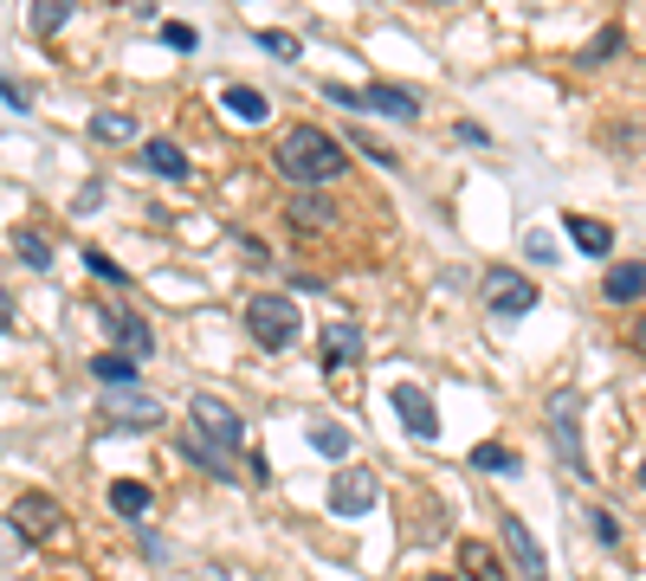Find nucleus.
<instances>
[{"label":"nucleus","mask_w":646,"mask_h":581,"mask_svg":"<svg viewBox=\"0 0 646 581\" xmlns=\"http://www.w3.org/2000/svg\"><path fill=\"white\" fill-rule=\"evenodd\" d=\"M278 175L285 181H298V188H324V181H337L342 168H349V149H342L330 129H317V123H291L285 136H278Z\"/></svg>","instance_id":"obj_1"},{"label":"nucleus","mask_w":646,"mask_h":581,"mask_svg":"<svg viewBox=\"0 0 646 581\" xmlns=\"http://www.w3.org/2000/svg\"><path fill=\"white\" fill-rule=\"evenodd\" d=\"M324 97L342 104V111L356 116H394V123H420V97L414 91H401V84H324Z\"/></svg>","instance_id":"obj_2"},{"label":"nucleus","mask_w":646,"mask_h":581,"mask_svg":"<svg viewBox=\"0 0 646 581\" xmlns=\"http://www.w3.org/2000/svg\"><path fill=\"white\" fill-rule=\"evenodd\" d=\"M246 330H253V343L259 349H291L298 343V330H305V317H298V304L285 298V291H259L253 304H246Z\"/></svg>","instance_id":"obj_3"},{"label":"nucleus","mask_w":646,"mask_h":581,"mask_svg":"<svg viewBox=\"0 0 646 581\" xmlns=\"http://www.w3.org/2000/svg\"><path fill=\"white\" fill-rule=\"evenodd\" d=\"M188 426L207 439V446H221L227 459H239V453H246V421L233 414L221 394H194V401H188Z\"/></svg>","instance_id":"obj_4"},{"label":"nucleus","mask_w":646,"mask_h":581,"mask_svg":"<svg viewBox=\"0 0 646 581\" xmlns=\"http://www.w3.org/2000/svg\"><path fill=\"white\" fill-rule=\"evenodd\" d=\"M550 439H556V453H563V465H570L575 478H595V465L582 453V401H575L570 387L550 394Z\"/></svg>","instance_id":"obj_5"},{"label":"nucleus","mask_w":646,"mask_h":581,"mask_svg":"<svg viewBox=\"0 0 646 581\" xmlns=\"http://www.w3.org/2000/svg\"><path fill=\"white\" fill-rule=\"evenodd\" d=\"M479 298L492 304V317H531L536 310V278H524V271H511V266H492L485 278H479Z\"/></svg>","instance_id":"obj_6"},{"label":"nucleus","mask_w":646,"mask_h":581,"mask_svg":"<svg viewBox=\"0 0 646 581\" xmlns=\"http://www.w3.org/2000/svg\"><path fill=\"white\" fill-rule=\"evenodd\" d=\"M98 317H104V330H111L116 355H130V362H150L155 355V330L130 304H98Z\"/></svg>","instance_id":"obj_7"},{"label":"nucleus","mask_w":646,"mask_h":581,"mask_svg":"<svg viewBox=\"0 0 646 581\" xmlns=\"http://www.w3.org/2000/svg\"><path fill=\"white\" fill-rule=\"evenodd\" d=\"M376 498H381V485L369 465H342L337 478H330V510L337 517H362V510H376Z\"/></svg>","instance_id":"obj_8"},{"label":"nucleus","mask_w":646,"mask_h":581,"mask_svg":"<svg viewBox=\"0 0 646 581\" xmlns=\"http://www.w3.org/2000/svg\"><path fill=\"white\" fill-rule=\"evenodd\" d=\"M111 414H104V426H162L168 421V407L155 401V394H136V387H111V401H104Z\"/></svg>","instance_id":"obj_9"},{"label":"nucleus","mask_w":646,"mask_h":581,"mask_svg":"<svg viewBox=\"0 0 646 581\" xmlns=\"http://www.w3.org/2000/svg\"><path fill=\"white\" fill-rule=\"evenodd\" d=\"M504 549H511V562H517V575H524V581H550V562H543L531 523H524L517 510H504Z\"/></svg>","instance_id":"obj_10"},{"label":"nucleus","mask_w":646,"mask_h":581,"mask_svg":"<svg viewBox=\"0 0 646 581\" xmlns=\"http://www.w3.org/2000/svg\"><path fill=\"white\" fill-rule=\"evenodd\" d=\"M394 407H401V426L414 433V439H440V414H433V394L414 382L394 387Z\"/></svg>","instance_id":"obj_11"},{"label":"nucleus","mask_w":646,"mask_h":581,"mask_svg":"<svg viewBox=\"0 0 646 581\" xmlns=\"http://www.w3.org/2000/svg\"><path fill=\"white\" fill-rule=\"evenodd\" d=\"M13 530L27 542H45L52 530H59V504L45 498V491H27V498L13 504Z\"/></svg>","instance_id":"obj_12"},{"label":"nucleus","mask_w":646,"mask_h":581,"mask_svg":"<svg viewBox=\"0 0 646 581\" xmlns=\"http://www.w3.org/2000/svg\"><path fill=\"white\" fill-rule=\"evenodd\" d=\"M317 362L337 375V369H349V362H362V330L356 323H330L324 336H317Z\"/></svg>","instance_id":"obj_13"},{"label":"nucleus","mask_w":646,"mask_h":581,"mask_svg":"<svg viewBox=\"0 0 646 581\" xmlns=\"http://www.w3.org/2000/svg\"><path fill=\"white\" fill-rule=\"evenodd\" d=\"M602 298H608V304H640L646 298V266L640 259H621V266L602 271Z\"/></svg>","instance_id":"obj_14"},{"label":"nucleus","mask_w":646,"mask_h":581,"mask_svg":"<svg viewBox=\"0 0 646 581\" xmlns=\"http://www.w3.org/2000/svg\"><path fill=\"white\" fill-rule=\"evenodd\" d=\"M150 504H155V491L143 485V478H116V485H111V510L123 517V523H143V517H150Z\"/></svg>","instance_id":"obj_15"},{"label":"nucleus","mask_w":646,"mask_h":581,"mask_svg":"<svg viewBox=\"0 0 646 581\" xmlns=\"http://www.w3.org/2000/svg\"><path fill=\"white\" fill-rule=\"evenodd\" d=\"M459 562H465V581H511L504 575V562H498V549L492 542H479V537L459 542Z\"/></svg>","instance_id":"obj_16"},{"label":"nucleus","mask_w":646,"mask_h":581,"mask_svg":"<svg viewBox=\"0 0 646 581\" xmlns=\"http://www.w3.org/2000/svg\"><path fill=\"white\" fill-rule=\"evenodd\" d=\"M570 239L588 252V259H608L614 252V232L602 227V220H588V214H570Z\"/></svg>","instance_id":"obj_17"},{"label":"nucleus","mask_w":646,"mask_h":581,"mask_svg":"<svg viewBox=\"0 0 646 581\" xmlns=\"http://www.w3.org/2000/svg\"><path fill=\"white\" fill-rule=\"evenodd\" d=\"M13 252H20L33 271H52V259H59V252H52V239H45L39 227H13Z\"/></svg>","instance_id":"obj_18"},{"label":"nucleus","mask_w":646,"mask_h":581,"mask_svg":"<svg viewBox=\"0 0 646 581\" xmlns=\"http://www.w3.org/2000/svg\"><path fill=\"white\" fill-rule=\"evenodd\" d=\"M143 162H150L162 181H188V155L175 149V143H162V136H155L150 149H143Z\"/></svg>","instance_id":"obj_19"},{"label":"nucleus","mask_w":646,"mask_h":581,"mask_svg":"<svg viewBox=\"0 0 646 581\" xmlns=\"http://www.w3.org/2000/svg\"><path fill=\"white\" fill-rule=\"evenodd\" d=\"M91 375H98L104 387H130L136 375H143V362H130V355H116L111 349V355H91Z\"/></svg>","instance_id":"obj_20"},{"label":"nucleus","mask_w":646,"mask_h":581,"mask_svg":"<svg viewBox=\"0 0 646 581\" xmlns=\"http://www.w3.org/2000/svg\"><path fill=\"white\" fill-rule=\"evenodd\" d=\"M221 104H227V116H239V123H266V111H271L253 84H227V97H221Z\"/></svg>","instance_id":"obj_21"},{"label":"nucleus","mask_w":646,"mask_h":581,"mask_svg":"<svg viewBox=\"0 0 646 581\" xmlns=\"http://www.w3.org/2000/svg\"><path fill=\"white\" fill-rule=\"evenodd\" d=\"M182 453H188L194 465H207L214 478H233V459H227V453H221V446H207V439H201L194 426H188V433H182Z\"/></svg>","instance_id":"obj_22"},{"label":"nucleus","mask_w":646,"mask_h":581,"mask_svg":"<svg viewBox=\"0 0 646 581\" xmlns=\"http://www.w3.org/2000/svg\"><path fill=\"white\" fill-rule=\"evenodd\" d=\"M91 136H98V143H136V116L130 111H98L91 116Z\"/></svg>","instance_id":"obj_23"},{"label":"nucleus","mask_w":646,"mask_h":581,"mask_svg":"<svg viewBox=\"0 0 646 581\" xmlns=\"http://www.w3.org/2000/svg\"><path fill=\"white\" fill-rule=\"evenodd\" d=\"M291 220H298V227H330V220H337V207H330L317 188H305L298 200H291Z\"/></svg>","instance_id":"obj_24"},{"label":"nucleus","mask_w":646,"mask_h":581,"mask_svg":"<svg viewBox=\"0 0 646 581\" xmlns=\"http://www.w3.org/2000/svg\"><path fill=\"white\" fill-rule=\"evenodd\" d=\"M310 446L324 453V459H349V433L337 421H310Z\"/></svg>","instance_id":"obj_25"},{"label":"nucleus","mask_w":646,"mask_h":581,"mask_svg":"<svg viewBox=\"0 0 646 581\" xmlns=\"http://www.w3.org/2000/svg\"><path fill=\"white\" fill-rule=\"evenodd\" d=\"M465 459L479 465V471H498V478H504V471H517V453H511V446H498V439H485V446H472Z\"/></svg>","instance_id":"obj_26"},{"label":"nucleus","mask_w":646,"mask_h":581,"mask_svg":"<svg viewBox=\"0 0 646 581\" xmlns=\"http://www.w3.org/2000/svg\"><path fill=\"white\" fill-rule=\"evenodd\" d=\"M72 20V0H33V33L45 39V33H59Z\"/></svg>","instance_id":"obj_27"},{"label":"nucleus","mask_w":646,"mask_h":581,"mask_svg":"<svg viewBox=\"0 0 646 581\" xmlns=\"http://www.w3.org/2000/svg\"><path fill=\"white\" fill-rule=\"evenodd\" d=\"M621 45H627V39H621V27H602V33H595V45H582V65H602V59H608V52H621Z\"/></svg>","instance_id":"obj_28"},{"label":"nucleus","mask_w":646,"mask_h":581,"mask_svg":"<svg viewBox=\"0 0 646 581\" xmlns=\"http://www.w3.org/2000/svg\"><path fill=\"white\" fill-rule=\"evenodd\" d=\"M524 259H531V266H556L563 252H556V239H550V232H524Z\"/></svg>","instance_id":"obj_29"},{"label":"nucleus","mask_w":646,"mask_h":581,"mask_svg":"<svg viewBox=\"0 0 646 581\" xmlns=\"http://www.w3.org/2000/svg\"><path fill=\"white\" fill-rule=\"evenodd\" d=\"M259 45H266L271 59H285V65H291V59H298V52H305V45H298V39H291V33H278V27H266V33H259Z\"/></svg>","instance_id":"obj_30"},{"label":"nucleus","mask_w":646,"mask_h":581,"mask_svg":"<svg viewBox=\"0 0 646 581\" xmlns=\"http://www.w3.org/2000/svg\"><path fill=\"white\" fill-rule=\"evenodd\" d=\"M349 149H362L376 168H401V155L388 149V143H376V136H349Z\"/></svg>","instance_id":"obj_31"},{"label":"nucleus","mask_w":646,"mask_h":581,"mask_svg":"<svg viewBox=\"0 0 646 581\" xmlns=\"http://www.w3.org/2000/svg\"><path fill=\"white\" fill-rule=\"evenodd\" d=\"M84 266H91V278H104V284H130V271L116 266V259H104V252H84Z\"/></svg>","instance_id":"obj_32"},{"label":"nucleus","mask_w":646,"mask_h":581,"mask_svg":"<svg viewBox=\"0 0 646 581\" xmlns=\"http://www.w3.org/2000/svg\"><path fill=\"white\" fill-rule=\"evenodd\" d=\"M0 104H7V111H33L27 84H20V77H7V72H0Z\"/></svg>","instance_id":"obj_33"},{"label":"nucleus","mask_w":646,"mask_h":581,"mask_svg":"<svg viewBox=\"0 0 646 581\" xmlns=\"http://www.w3.org/2000/svg\"><path fill=\"white\" fill-rule=\"evenodd\" d=\"M162 45H175V52H194V27H188V20H168V27H162Z\"/></svg>","instance_id":"obj_34"},{"label":"nucleus","mask_w":646,"mask_h":581,"mask_svg":"<svg viewBox=\"0 0 646 581\" xmlns=\"http://www.w3.org/2000/svg\"><path fill=\"white\" fill-rule=\"evenodd\" d=\"M588 523H595V537L608 542V549H621V523H614V510H588Z\"/></svg>","instance_id":"obj_35"},{"label":"nucleus","mask_w":646,"mask_h":581,"mask_svg":"<svg viewBox=\"0 0 646 581\" xmlns=\"http://www.w3.org/2000/svg\"><path fill=\"white\" fill-rule=\"evenodd\" d=\"M239 459H246V471H253L259 485H271V465H266V453H239Z\"/></svg>","instance_id":"obj_36"},{"label":"nucleus","mask_w":646,"mask_h":581,"mask_svg":"<svg viewBox=\"0 0 646 581\" xmlns=\"http://www.w3.org/2000/svg\"><path fill=\"white\" fill-rule=\"evenodd\" d=\"M239 252H246L253 266H266V259H271V246H266V239H239Z\"/></svg>","instance_id":"obj_37"},{"label":"nucleus","mask_w":646,"mask_h":581,"mask_svg":"<svg viewBox=\"0 0 646 581\" xmlns=\"http://www.w3.org/2000/svg\"><path fill=\"white\" fill-rule=\"evenodd\" d=\"M0 330H13V291L0 284Z\"/></svg>","instance_id":"obj_38"},{"label":"nucleus","mask_w":646,"mask_h":581,"mask_svg":"<svg viewBox=\"0 0 646 581\" xmlns=\"http://www.w3.org/2000/svg\"><path fill=\"white\" fill-rule=\"evenodd\" d=\"M627 349H634V355H646V317L634 323V330H627Z\"/></svg>","instance_id":"obj_39"},{"label":"nucleus","mask_w":646,"mask_h":581,"mask_svg":"<svg viewBox=\"0 0 646 581\" xmlns=\"http://www.w3.org/2000/svg\"><path fill=\"white\" fill-rule=\"evenodd\" d=\"M420 581H459V575H420Z\"/></svg>","instance_id":"obj_40"},{"label":"nucleus","mask_w":646,"mask_h":581,"mask_svg":"<svg viewBox=\"0 0 646 581\" xmlns=\"http://www.w3.org/2000/svg\"><path fill=\"white\" fill-rule=\"evenodd\" d=\"M640 485H646V459H640Z\"/></svg>","instance_id":"obj_41"}]
</instances>
